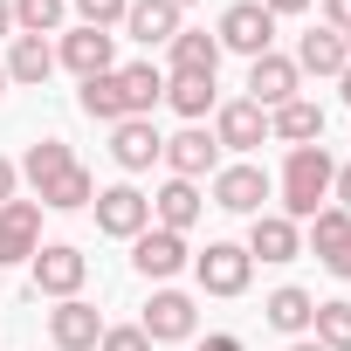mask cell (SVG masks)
<instances>
[{
  "label": "cell",
  "mask_w": 351,
  "mask_h": 351,
  "mask_svg": "<svg viewBox=\"0 0 351 351\" xmlns=\"http://www.w3.org/2000/svg\"><path fill=\"white\" fill-rule=\"evenodd\" d=\"M330 180H337V158H330L324 145H289L282 180H276V193H282V207H276V214H289V221L303 228L317 207H330Z\"/></svg>",
  "instance_id": "obj_1"
},
{
  "label": "cell",
  "mask_w": 351,
  "mask_h": 351,
  "mask_svg": "<svg viewBox=\"0 0 351 351\" xmlns=\"http://www.w3.org/2000/svg\"><path fill=\"white\" fill-rule=\"evenodd\" d=\"M83 282H90V255H83L76 241H42V248L28 255V289H35V296L69 303V296H83Z\"/></svg>",
  "instance_id": "obj_2"
},
{
  "label": "cell",
  "mask_w": 351,
  "mask_h": 351,
  "mask_svg": "<svg viewBox=\"0 0 351 351\" xmlns=\"http://www.w3.org/2000/svg\"><path fill=\"white\" fill-rule=\"evenodd\" d=\"M193 282H200L207 296H248V282H255V255H248L241 241H207V248L193 255Z\"/></svg>",
  "instance_id": "obj_3"
},
{
  "label": "cell",
  "mask_w": 351,
  "mask_h": 351,
  "mask_svg": "<svg viewBox=\"0 0 351 351\" xmlns=\"http://www.w3.org/2000/svg\"><path fill=\"white\" fill-rule=\"evenodd\" d=\"M207 186H214V207H221V214H248V221H255V214H269V193H276V180H269L255 158L221 165Z\"/></svg>",
  "instance_id": "obj_4"
},
{
  "label": "cell",
  "mask_w": 351,
  "mask_h": 351,
  "mask_svg": "<svg viewBox=\"0 0 351 351\" xmlns=\"http://www.w3.org/2000/svg\"><path fill=\"white\" fill-rule=\"evenodd\" d=\"M214 42H221V56H269L276 49V14L262 8V0H234V8L221 14V28H214Z\"/></svg>",
  "instance_id": "obj_5"
},
{
  "label": "cell",
  "mask_w": 351,
  "mask_h": 351,
  "mask_svg": "<svg viewBox=\"0 0 351 351\" xmlns=\"http://www.w3.org/2000/svg\"><path fill=\"white\" fill-rule=\"evenodd\" d=\"M138 330H145L152 344H186V337L200 330V303H193L186 289L158 282V289H152V303H145V317H138Z\"/></svg>",
  "instance_id": "obj_6"
},
{
  "label": "cell",
  "mask_w": 351,
  "mask_h": 351,
  "mask_svg": "<svg viewBox=\"0 0 351 351\" xmlns=\"http://www.w3.org/2000/svg\"><path fill=\"white\" fill-rule=\"evenodd\" d=\"M56 69H69L76 83L110 76V69H117V35H110V28H62V42H56Z\"/></svg>",
  "instance_id": "obj_7"
},
{
  "label": "cell",
  "mask_w": 351,
  "mask_h": 351,
  "mask_svg": "<svg viewBox=\"0 0 351 351\" xmlns=\"http://www.w3.org/2000/svg\"><path fill=\"white\" fill-rule=\"evenodd\" d=\"M90 214H97V234H110V241H138L145 228H152V200L138 193V186H97V200H90Z\"/></svg>",
  "instance_id": "obj_8"
},
{
  "label": "cell",
  "mask_w": 351,
  "mask_h": 351,
  "mask_svg": "<svg viewBox=\"0 0 351 351\" xmlns=\"http://www.w3.org/2000/svg\"><path fill=\"white\" fill-rule=\"evenodd\" d=\"M193 262V248H186V234H165V228H145L138 241H131V269L145 276V282H172Z\"/></svg>",
  "instance_id": "obj_9"
},
{
  "label": "cell",
  "mask_w": 351,
  "mask_h": 351,
  "mask_svg": "<svg viewBox=\"0 0 351 351\" xmlns=\"http://www.w3.org/2000/svg\"><path fill=\"white\" fill-rule=\"evenodd\" d=\"M165 165H172V180H214L221 172V145H214V131L207 124H186L180 138H165Z\"/></svg>",
  "instance_id": "obj_10"
},
{
  "label": "cell",
  "mask_w": 351,
  "mask_h": 351,
  "mask_svg": "<svg viewBox=\"0 0 351 351\" xmlns=\"http://www.w3.org/2000/svg\"><path fill=\"white\" fill-rule=\"evenodd\" d=\"M289 97H303L296 62H289V56H276V49H269V56H255V62H248V104H255V110H282Z\"/></svg>",
  "instance_id": "obj_11"
},
{
  "label": "cell",
  "mask_w": 351,
  "mask_h": 351,
  "mask_svg": "<svg viewBox=\"0 0 351 351\" xmlns=\"http://www.w3.org/2000/svg\"><path fill=\"white\" fill-rule=\"evenodd\" d=\"M110 158H117V172H152V165L165 158L158 124H152V117H124V124H110Z\"/></svg>",
  "instance_id": "obj_12"
},
{
  "label": "cell",
  "mask_w": 351,
  "mask_h": 351,
  "mask_svg": "<svg viewBox=\"0 0 351 351\" xmlns=\"http://www.w3.org/2000/svg\"><path fill=\"white\" fill-rule=\"evenodd\" d=\"M42 248V200H8L0 207V269H14Z\"/></svg>",
  "instance_id": "obj_13"
},
{
  "label": "cell",
  "mask_w": 351,
  "mask_h": 351,
  "mask_svg": "<svg viewBox=\"0 0 351 351\" xmlns=\"http://www.w3.org/2000/svg\"><path fill=\"white\" fill-rule=\"evenodd\" d=\"M214 145H221V152H255V145H269V110H255L248 97L221 104V110H214Z\"/></svg>",
  "instance_id": "obj_14"
},
{
  "label": "cell",
  "mask_w": 351,
  "mask_h": 351,
  "mask_svg": "<svg viewBox=\"0 0 351 351\" xmlns=\"http://www.w3.org/2000/svg\"><path fill=\"white\" fill-rule=\"evenodd\" d=\"M97 337H104L97 303L69 296V303H56V310H49V344H56V351H97Z\"/></svg>",
  "instance_id": "obj_15"
},
{
  "label": "cell",
  "mask_w": 351,
  "mask_h": 351,
  "mask_svg": "<svg viewBox=\"0 0 351 351\" xmlns=\"http://www.w3.org/2000/svg\"><path fill=\"white\" fill-rule=\"evenodd\" d=\"M200 214H207V193H200L193 180H165V186L152 193V228H165V234H193Z\"/></svg>",
  "instance_id": "obj_16"
},
{
  "label": "cell",
  "mask_w": 351,
  "mask_h": 351,
  "mask_svg": "<svg viewBox=\"0 0 351 351\" xmlns=\"http://www.w3.org/2000/svg\"><path fill=\"white\" fill-rule=\"evenodd\" d=\"M241 248H248L255 262H296V255H303V228H296L289 214H255Z\"/></svg>",
  "instance_id": "obj_17"
},
{
  "label": "cell",
  "mask_w": 351,
  "mask_h": 351,
  "mask_svg": "<svg viewBox=\"0 0 351 351\" xmlns=\"http://www.w3.org/2000/svg\"><path fill=\"white\" fill-rule=\"evenodd\" d=\"M180 28H186V14L172 8V0H131V8H124V35L138 49H165Z\"/></svg>",
  "instance_id": "obj_18"
},
{
  "label": "cell",
  "mask_w": 351,
  "mask_h": 351,
  "mask_svg": "<svg viewBox=\"0 0 351 351\" xmlns=\"http://www.w3.org/2000/svg\"><path fill=\"white\" fill-rule=\"evenodd\" d=\"M0 69H8V83H21V90H42V83L56 76V42H42V35H14Z\"/></svg>",
  "instance_id": "obj_19"
},
{
  "label": "cell",
  "mask_w": 351,
  "mask_h": 351,
  "mask_svg": "<svg viewBox=\"0 0 351 351\" xmlns=\"http://www.w3.org/2000/svg\"><path fill=\"white\" fill-rule=\"evenodd\" d=\"M310 317H317V296L296 289V282H282V289L262 296V324L282 330V337H310Z\"/></svg>",
  "instance_id": "obj_20"
},
{
  "label": "cell",
  "mask_w": 351,
  "mask_h": 351,
  "mask_svg": "<svg viewBox=\"0 0 351 351\" xmlns=\"http://www.w3.org/2000/svg\"><path fill=\"white\" fill-rule=\"evenodd\" d=\"M165 62H172V76H221V42L207 28H180L165 42Z\"/></svg>",
  "instance_id": "obj_21"
},
{
  "label": "cell",
  "mask_w": 351,
  "mask_h": 351,
  "mask_svg": "<svg viewBox=\"0 0 351 351\" xmlns=\"http://www.w3.org/2000/svg\"><path fill=\"white\" fill-rule=\"evenodd\" d=\"M296 76H344V62H351V49H344V35L337 28H310L303 42H296Z\"/></svg>",
  "instance_id": "obj_22"
},
{
  "label": "cell",
  "mask_w": 351,
  "mask_h": 351,
  "mask_svg": "<svg viewBox=\"0 0 351 351\" xmlns=\"http://www.w3.org/2000/svg\"><path fill=\"white\" fill-rule=\"evenodd\" d=\"M269 138H276V145H317V138H324V104L289 97L282 110H269Z\"/></svg>",
  "instance_id": "obj_23"
},
{
  "label": "cell",
  "mask_w": 351,
  "mask_h": 351,
  "mask_svg": "<svg viewBox=\"0 0 351 351\" xmlns=\"http://www.w3.org/2000/svg\"><path fill=\"white\" fill-rule=\"evenodd\" d=\"M35 200H42V214H76V207H90V200H97V172L76 158L69 172H56V180H49Z\"/></svg>",
  "instance_id": "obj_24"
},
{
  "label": "cell",
  "mask_w": 351,
  "mask_h": 351,
  "mask_svg": "<svg viewBox=\"0 0 351 351\" xmlns=\"http://www.w3.org/2000/svg\"><path fill=\"white\" fill-rule=\"evenodd\" d=\"M117 83H124V110L131 117H152L165 104V69L158 62H117Z\"/></svg>",
  "instance_id": "obj_25"
},
{
  "label": "cell",
  "mask_w": 351,
  "mask_h": 351,
  "mask_svg": "<svg viewBox=\"0 0 351 351\" xmlns=\"http://www.w3.org/2000/svg\"><path fill=\"white\" fill-rule=\"evenodd\" d=\"M303 248H310L317 262H330L337 248H351V214H344V207H317V214L303 221Z\"/></svg>",
  "instance_id": "obj_26"
},
{
  "label": "cell",
  "mask_w": 351,
  "mask_h": 351,
  "mask_svg": "<svg viewBox=\"0 0 351 351\" xmlns=\"http://www.w3.org/2000/svg\"><path fill=\"white\" fill-rule=\"evenodd\" d=\"M165 104L186 124H200L207 110H221V90H214V76H165Z\"/></svg>",
  "instance_id": "obj_27"
},
{
  "label": "cell",
  "mask_w": 351,
  "mask_h": 351,
  "mask_svg": "<svg viewBox=\"0 0 351 351\" xmlns=\"http://www.w3.org/2000/svg\"><path fill=\"white\" fill-rule=\"evenodd\" d=\"M76 110L97 117V124H124L131 110H124V83H117V69H110V76H90V83L76 90Z\"/></svg>",
  "instance_id": "obj_28"
},
{
  "label": "cell",
  "mask_w": 351,
  "mask_h": 351,
  "mask_svg": "<svg viewBox=\"0 0 351 351\" xmlns=\"http://www.w3.org/2000/svg\"><path fill=\"white\" fill-rule=\"evenodd\" d=\"M69 165H76V152H69L62 138H35V145H28V158H21V180L42 193V186L56 180V172H69Z\"/></svg>",
  "instance_id": "obj_29"
},
{
  "label": "cell",
  "mask_w": 351,
  "mask_h": 351,
  "mask_svg": "<svg viewBox=\"0 0 351 351\" xmlns=\"http://www.w3.org/2000/svg\"><path fill=\"white\" fill-rule=\"evenodd\" d=\"M310 337H317L324 351H351V296H330V303H317V317H310Z\"/></svg>",
  "instance_id": "obj_30"
},
{
  "label": "cell",
  "mask_w": 351,
  "mask_h": 351,
  "mask_svg": "<svg viewBox=\"0 0 351 351\" xmlns=\"http://www.w3.org/2000/svg\"><path fill=\"white\" fill-rule=\"evenodd\" d=\"M62 14H69V0H14V35H62Z\"/></svg>",
  "instance_id": "obj_31"
},
{
  "label": "cell",
  "mask_w": 351,
  "mask_h": 351,
  "mask_svg": "<svg viewBox=\"0 0 351 351\" xmlns=\"http://www.w3.org/2000/svg\"><path fill=\"white\" fill-rule=\"evenodd\" d=\"M69 8H76V28H124L131 0H69Z\"/></svg>",
  "instance_id": "obj_32"
},
{
  "label": "cell",
  "mask_w": 351,
  "mask_h": 351,
  "mask_svg": "<svg viewBox=\"0 0 351 351\" xmlns=\"http://www.w3.org/2000/svg\"><path fill=\"white\" fill-rule=\"evenodd\" d=\"M97 351H152V337H145L138 324H104V337H97Z\"/></svg>",
  "instance_id": "obj_33"
},
{
  "label": "cell",
  "mask_w": 351,
  "mask_h": 351,
  "mask_svg": "<svg viewBox=\"0 0 351 351\" xmlns=\"http://www.w3.org/2000/svg\"><path fill=\"white\" fill-rule=\"evenodd\" d=\"M324 28H337V35H351V0H324Z\"/></svg>",
  "instance_id": "obj_34"
},
{
  "label": "cell",
  "mask_w": 351,
  "mask_h": 351,
  "mask_svg": "<svg viewBox=\"0 0 351 351\" xmlns=\"http://www.w3.org/2000/svg\"><path fill=\"white\" fill-rule=\"evenodd\" d=\"M330 207L351 214V165H337V180H330Z\"/></svg>",
  "instance_id": "obj_35"
},
{
  "label": "cell",
  "mask_w": 351,
  "mask_h": 351,
  "mask_svg": "<svg viewBox=\"0 0 351 351\" xmlns=\"http://www.w3.org/2000/svg\"><path fill=\"white\" fill-rule=\"evenodd\" d=\"M14 186H21V165H14V158H0V207L14 200Z\"/></svg>",
  "instance_id": "obj_36"
},
{
  "label": "cell",
  "mask_w": 351,
  "mask_h": 351,
  "mask_svg": "<svg viewBox=\"0 0 351 351\" xmlns=\"http://www.w3.org/2000/svg\"><path fill=\"white\" fill-rule=\"evenodd\" d=\"M200 351H248L234 330H214V337H200Z\"/></svg>",
  "instance_id": "obj_37"
},
{
  "label": "cell",
  "mask_w": 351,
  "mask_h": 351,
  "mask_svg": "<svg viewBox=\"0 0 351 351\" xmlns=\"http://www.w3.org/2000/svg\"><path fill=\"white\" fill-rule=\"evenodd\" d=\"M262 8H269L276 21H289V14H303V8H317V0H262Z\"/></svg>",
  "instance_id": "obj_38"
},
{
  "label": "cell",
  "mask_w": 351,
  "mask_h": 351,
  "mask_svg": "<svg viewBox=\"0 0 351 351\" xmlns=\"http://www.w3.org/2000/svg\"><path fill=\"white\" fill-rule=\"evenodd\" d=\"M324 269H330V276H337V282H351V248H337V255H330V262H324Z\"/></svg>",
  "instance_id": "obj_39"
},
{
  "label": "cell",
  "mask_w": 351,
  "mask_h": 351,
  "mask_svg": "<svg viewBox=\"0 0 351 351\" xmlns=\"http://www.w3.org/2000/svg\"><path fill=\"white\" fill-rule=\"evenodd\" d=\"M0 42H14V0H0Z\"/></svg>",
  "instance_id": "obj_40"
},
{
  "label": "cell",
  "mask_w": 351,
  "mask_h": 351,
  "mask_svg": "<svg viewBox=\"0 0 351 351\" xmlns=\"http://www.w3.org/2000/svg\"><path fill=\"white\" fill-rule=\"evenodd\" d=\"M337 97H344V104H351V62H344V76H337Z\"/></svg>",
  "instance_id": "obj_41"
},
{
  "label": "cell",
  "mask_w": 351,
  "mask_h": 351,
  "mask_svg": "<svg viewBox=\"0 0 351 351\" xmlns=\"http://www.w3.org/2000/svg\"><path fill=\"white\" fill-rule=\"evenodd\" d=\"M289 351H324V344L317 337H289Z\"/></svg>",
  "instance_id": "obj_42"
},
{
  "label": "cell",
  "mask_w": 351,
  "mask_h": 351,
  "mask_svg": "<svg viewBox=\"0 0 351 351\" xmlns=\"http://www.w3.org/2000/svg\"><path fill=\"white\" fill-rule=\"evenodd\" d=\"M172 8H180V14H186V8H193V0H172Z\"/></svg>",
  "instance_id": "obj_43"
},
{
  "label": "cell",
  "mask_w": 351,
  "mask_h": 351,
  "mask_svg": "<svg viewBox=\"0 0 351 351\" xmlns=\"http://www.w3.org/2000/svg\"><path fill=\"white\" fill-rule=\"evenodd\" d=\"M0 97H8V69H0Z\"/></svg>",
  "instance_id": "obj_44"
},
{
  "label": "cell",
  "mask_w": 351,
  "mask_h": 351,
  "mask_svg": "<svg viewBox=\"0 0 351 351\" xmlns=\"http://www.w3.org/2000/svg\"><path fill=\"white\" fill-rule=\"evenodd\" d=\"M344 49H351V35H344Z\"/></svg>",
  "instance_id": "obj_45"
}]
</instances>
